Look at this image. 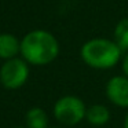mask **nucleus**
<instances>
[{
  "label": "nucleus",
  "instance_id": "9b49d317",
  "mask_svg": "<svg viewBox=\"0 0 128 128\" xmlns=\"http://www.w3.org/2000/svg\"><path fill=\"white\" fill-rule=\"evenodd\" d=\"M122 127H124V128H128V110H127V113H125L124 122H122Z\"/></svg>",
  "mask_w": 128,
  "mask_h": 128
},
{
  "label": "nucleus",
  "instance_id": "20e7f679",
  "mask_svg": "<svg viewBox=\"0 0 128 128\" xmlns=\"http://www.w3.org/2000/svg\"><path fill=\"white\" fill-rule=\"evenodd\" d=\"M29 64L25 59L12 58L7 59L0 69V81L4 88L18 90L28 81Z\"/></svg>",
  "mask_w": 128,
  "mask_h": 128
},
{
  "label": "nucleus",
  "instance_id": "423d86ee",
  "mask_svg": "<svg viewBox=\"0 0 128 128\" xmlns=\"http://www.w3.org/2000/svg\"><path fill=\"white\" fill-rule=\"evenodd\" d=\"M112 118V112L108 106L102 103H94V105L87 108L86 121L92 127H103L109 124Z\"/></svg>",
  "mask_w": 128,
  "mask_h": 128
},
{
  "label": "nucleus",
  "instance_id": "9d476101",
  "mask_svg": "<svg viewBox=\"0 0 128 128\" xmlns=\"http://www.w3.org/2000/svg\"><path fill=\"white\" fill-rule=\"evenodd\" d=\"M120 66H121L122 74H125L128 77V51L124 52V55H122V59H121V62H120Z\"/></svg>",
  "mask_w": 128,
  "mask_h": 128
},
{
  "label": "nucleus",
  "instance_id": "7ed1b4c3",
  "mask_svg": "<svg viewBox=\"0 0 128 128\" xmlns=\"http://www.w3.org/2000/svg\"><path fill=\"white\" fill-rule=\"evenodd\" d=\"M88 106L77 95H65L54 103L52 113L55 120L65 127H74L86 120Z\"/></svg>",
  "mask_w": 128,
  "mask_h": 128
},
{
  "label": "nucleus",
  "instance_id": "ddd939ff",
  "mask_svg": "<svg viewBox=\"0 0 128 128\" xmlns=\"http://www.w3.org/2000/svg\"><path fill=\"white\" fill-rule=\"evenodd\" d=\"M17 128H24V127H17ZM26 128H28V127H26Z\"/></svg>",
  "mask_w": 128,
  "mask_h": 128
},
{
  "label": "nucleus",
  "instance_id": "1a4fd4ad",
  "mask_svg": "<svg viewBox=\"0 0 128 128\" xmlns=\"http://www.w3.org/2000/svg\"><path fill=\"white\" fill-rule=\"evenodd\" d=\"M113 40L124 52L128 51V18H121L113 30Z\"/></svg>",
  "mask_w": 128,
  "mask_h": 128
},
{
  "label": "nucleus",
  "instance_id": "6e6552de",
  "mask_svg": "<svg viewBox=\"0 0 128 128\" xmlns=\"http://www.w3.org/2000/svg\"><path fill=\"white\" fill-rule=\"evenodd\" d=\"M25 120L28 128H48V116L42 108H32L28 110Z\"/></svg>",
  "mask_w": 128,
  "mask_h": 128
},
{
  "label": "nucleus",
  "instance_id": "0eeeda50",
  "mask_svg": "<svg viewBox=\"0 0 128 128\" xmlns=\"http://www.w3.org/2000/svg\"><path fill=\"white\" fill-rule=\"evenodd\" d=\"M21 52V42L10 33L0 34V58L3 59H12L17 58Z\"/></svg>",
  "mask_w": 128,
  "mask_h": 128
},
{
  "label": "nucleus",
  "instance_id": "f03ea898",
  "mask_svg": "<svg viewBox=\"0 0 128 128\" xmlns=\"http://www.w3.org/2000/svg\"><path fill=\"white\" fill-rule=\"evenodd\" d=\"M124 51L113 39L92 37L80 48V58L88 68L95 70H110L120 65Z\"/></svg>",
  "mask_w": 128,
  "mask_h": 128
},
{
  "label": "nucleus",
  "instance_id": "39448f33",
  "mask_svg": "<svg viewBox=\"0 0 128 128\" xmlns=\"http://www.w3.org/2000/svg\"><path fill=\"white\" fill-rule=\"evenodd\" d=\"M105 95L112 105L128 110V77L125 74L110 77L105 86Z\"/></svg>",
  "mask_w": 128,
  "mask_h": 128
},
{
  "label": "nucleus",
  "instance_id": "f257e3e1",
  "mask_svg": "<svg viewBox=\"0 0 128 128\" xmlns=\"http://www.w3.org/2000/svg\"><path fill=\"white\" fill-rule=\"evenodd\" d=\"M59 42L51 32L36 29L21 40V55L29 65L46 66L59 55Z\"/></svg>",
  "mask_w": 128,
  "mask_h": 128
},
{
  "label": "nucleus",
  "instance_id": "f8f14e48",
  "mask_svg": "<svg viewBox=\"0 0 128 128\" xmlns=\"http://www.w3.org/2000/svg\"><path fill=\"white\" fill-rule=\"evenodd\" d=\"M48 128H59V127H48Z\"/></svg>",
  "mask_w": 128,
  "mask_h": 128
}]
</instances>
